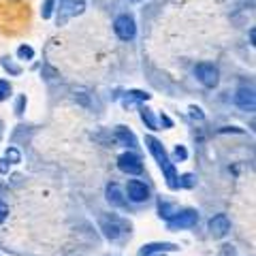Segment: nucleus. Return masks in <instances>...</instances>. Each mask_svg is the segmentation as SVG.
<instances>
[{"mask_svg": "<svg viewBox=\"0 0 256 256\" xmlns=\"http://www.w3.org/2000/svg\"><path fill=\"white\" fill-rule=\"evenodd\" d=\"M126 194H128V198H130L132 203H143V201H148L150 198V188L139 180H130L128 182V186H126Z\"/></svg>", "mask_w": 256, "mask_h": 256, "instance_id": "obj_6", "label": "nucleus"}, {"mask_svg": "<svg viewBox=\"0 0 256 256\" xmlns=\"http://www.w3.org/2000/svg\"><path fill=\"white\" fill-rule=\"evenodd\" d=\"M124 222L118 216H102L100 218V230L105 233L107 239H120L124 233Z\"/></svg>", "mask_w": 256, "mask_h": 256, "instance_id": "obj_3", "label": "nucleus"}, {"mask_svg": "<svg viewBox=\"0 0 256 256\" xmlns=\"http://www.w3.org/2000/svg\"><path fill=\"white\" fill-rule=\"evenodd\" d=\"M160 124H164L166 128H171V126H173V122H171V118H169V116H164V114H162V116H160Z\"/></svg>", "mask_w": 256, "mask_h": 256, "instance_id": "obj_26", "label": "nucleus"}, {"mask_svg": "<svg viewBox=\"0 0 256 256\" xmlns=\"http://www.w3.org/2000/svg\"><path fill=\"white\" fill-rule=\"evenodd\" d=\"M134 2H137V0H134Z\"/></svg>", "mask_w": 256, "mask_h": 256, "instance_id": "obj_29", "label": "nucleus"}, {"mask_svg": "<svg viewBox=\"0 0 256 256\" xmlns=\"http://www.w3.org/2000/svg\"><path fill=\"white\" fill-rule=\"evenodd\" d=\"M107 201L116 207H124L126 205V198H124V192L120 190L118 184H109L107 186Z\"/></svg>", "mask_w": 256, "mask_h": 256, "instance_id": "obj_10", "label": "nucleus"}, {"mask_svg": "<svg viewBox=\"0 0 256 256\" xmlns=\"http://www.w3.org/2000/svg\"><path fill=\"white\" fill-rule=\"evenodd\" d=\"M175 158H178V160H186L188 158V150L184 146H178V148H175Z\"/></svg>", "mask_w": 256, "mask_h": 256, "instance_id": "obj_22", "label": "nucleus"}, {"mask_svg": "<svg viewBox=\"0 0 256 256\" xmlns=\"http://www.w3.org/2000/svg\"><path fill=\"white\" fill-rule=\"evenodd\" d=\"M6 158L11 160V162H20L22 160V156H20V152L15 150V148H11V150H6Z\"/></svg>", "mask_w": 256, "mask_h": 256, "instance_id": "obj_20", "label": "nucleus"}, {"mask_svg": "<svg viewBox=\"0 0 256 256\" xmlns=\"http://www.w3.org/2000/svg\"><path fill=\"white\" fill-rule=\"evenodd\" d=\"M116 139L122 143V146H128V148H134V146H137V139H134V134L128 130L126 126H118V128H116Z\"/></svg>", "mask_w": 256, "mask_h": 256, "instance_id": "obj_11", "label": "nucleus"}, {"mask_svg": "<svg viewBox=\"0 0 256 256\" xmlns=\"http://www.w3.org/2000/svg\"><path fill=\"white\" fill-rule=\"evenodd\" d=\"M196 222H198V214L194 210H186V212H182V214L175 216V218L169 220V228H173V230L192 228V226H196Z\"/></svg>", "mask_w": 256, "mask_h": 256, "instance_id": "obj_5", "label": "nucleus"}, {"mask_svg": "<svg viewBox=\"0 0 256 256\" xmlns=\"http://www.w3.org/2000/svg\"><path fill=\"white\" fill-rule=\"evenodd\" d=\"M146 146H148V150L152 152V156L156 158V162L160 164V169H164V166L171 164V160H169V156H166L162 143H160L156 137H146Z\"/></svg>", "mask_w": 256, "mask_h": 256, "instance_id": "obj_7", "label": "nucleus"}, {"mask_svg": "<svg viewBox=\"0 0 256 256\" xmlns=\"http://www.w3.org/2000/svg\"><path fill=\"white\" fill-rule=\"evenodd\" d=\"M158 212H160V218H164V220H171V218H175V216L180 214L178 205H173V203H164V201H160Z\"/></svg>", "mask_w": 256, "mask_h": 256, "instance_id": "obj_12", "label": "nucleus"}, {"mask_svg": "<svg viewBox=\"0 0 256 256\" xmlns=\"http://www.w3.org/2000/svg\"><path fill=\"white\" fill-rule=\"evenodd\" d=\"M164 250H175V246L173 244H152L148 248H143V254L150 256V254H154V252H164Z\"/></svg>", "mask_w": 256, "mask_h": 256, "instance_id": "obj_13", "label": "nucleus"}, {"mask_svg": "<svg viewBox=\"0 0 256 256\" xmlns=\"http://www.w3.org/2000/svg\"><path fill=\"white\" fill-rule=\"evenodd\" d=\"M2 66H4L6 70H9L11 75H20V73H22V68L18 66V64H13V60H11V58H2Z\"/></svg>", "mask_w": 256, "mask_h": 256, "instance_id": "obj_16", "label": "nucleus"}, {"mask_svg": "<svg viewBox=\"0 0 256 256\" xmlns=\"http://www.w3.org/2000/svg\"><path fill=\"white\" fill-rule=\"evenodd\" d=\"M128 96H132V98H139V100H150V94H148V92H137V90H132V92H128Z\"/></svg>", "mask_w": 256, "mask_h": 256, "instance_id": "obj_24", "label": "nucleus"}, {"mask_svg": "<svg viewBox=\"0 0 256 256\" xmlns=\"http://www.w3.org/2000/svg\"><path fill=\"white\" fill-rule=\"evenodd\" d=\"M11 94V84L4 82V79H0V100H6Z\"/></svg>", "mask_w": 256, "mask_h": 256, "instance_id": "obj_19", "label": "nucleus"}, {"mask_svg": "<svg viewBox=\"0 0 256 256\" xmlns=\"http://www.w3.org/2000/svg\"><path fill=\"white\" fill-rule=\"evenodd\" d=\"M18 56H20V60H32L34 58V50L30 45H22L18 47Z\"/></svg>", "mask_w": 256, "mask_h": 256, "instance_id": "obj_15", "label": "nucleus"}, {"mask_svg": "<svg viewBox=\"0 0 256 256\" xmlns=\"http://www.w3.org/2000/svg\"><path fill=\"white\" fill-rule=\"evenodd\" d=\"M24 107H26V96H20L18 102H15V114H24Z\"/></svg>", "mask_w": 256, "mask_h": 256, "instance_id": "obj_23", "label": "nucleus"}, {"mask_svg": "<svg viewBox=\"0 0 256 256\" xmlns=\"http://www.w3.org/2000/svg\"><path fill=\"white\" fill-rule=\"evenodd\" d=\"M0 137H2V122H0Z\"/></svg>", "mask_w": 256, "mask_h": 256, "instance_id": "obj_28", "label": "nucleus"}, {"mask_svg": "<svg viewBox=\"0 0 256 256\" xmlns=\"http://www.w3.org/2000/svg\"><path fill=\"white\" fill-rule=\"evenodd\" d=\"M228 230H230V222L226 218V214H218V216H214V218L210 220V233H212V237L220 239V237L226 235Z\"/></svg>", "mask_w": 256, "mask_h": 256, "instance_id": "obj_8", "label": "nucleus"}, {"mask_svg": "<svg viewBox=\"0 0 256 256\" xmlns=\"http://www.w3.org/2000/svg\"><path fill=\"white\" fill-rule=\"evenodd\" d=\"M141 120L148 124L150 130H158V124H156V120H154V116H152L150 109H141Z\"/></svg>", "mask_w": 256, "mask_h": 256, "instance_id": "obj_14", "label": "nucleus"}, {"mask_svg": "<svg viewBox=\"0 0 256 256\" xmlns=\"http://www.w3.org/2000/svg\"><path fill=\"white\" fill-rule=\"evenodd\" d=\"M114 30H116V34L122 38V41H132L134 34H137V24H134V18L132 15H120V18H116L114 22Z\"/></svg>", "mask_w": 256, "mask_h": 256, "instance_id": "obj_1", "label": "nucleus"}, {"mask_svg": "<svg viewBox=\"0 0 256 256\" xmlns=\"http://www.w3.org/2000/svg\"><path fill=\"white\" fill-rule=\"evenodd\" d=\"M190 116L194 118V120H203L205 116H203V111L198 109V107H190Z\"/></svg>", "mask_w": 256, "mask_h": 256, "instance_id": "obj_25", "label": "nucleus"}, {"mask_svg": "<svg viewBox=\"0 0 256 256\" xmlns=\"http://www.w3.org/2000/svg\"><path fill=\"white\" fill-rule=\"evenodd\" d=\"M54 4H56V0H45V2H43V9H41L43 20H50V18H52V13H54Z\"/></svg>", "mask_w": 256, "mask_h": 256, "instance_id": "obj_17", "label": "nucleus"}, {"mask_svg": "<svg viewBox=\"0 0 256 256\" xmlns=\"http://www.w3.org/2000/svg\"><path fill=\"white\" fill-rule=\"evenodd\" d=\"M6 218H9V205L0 201V224H2Z\"/></svg>", "mask_w": 256, "mask_h": 256, "instance_id": "obj_21", "label": "nucleus"}, {"mask_svg": "<svg viewBox=\"0 0 256 256\" xmlns=\"http://www.w3.org/2000/svg\"><path fill=\"white\" fill-rule=\"evenodd\" d=\"M118 166L122 169L124 173L128 175H141L143 173V162L137 154H132V152H124L122 156L118 158Z\"/></svg>", "mask_w": 256, "mask_h": 256, "instance_id": "obj_4", "label": "nucleus"}, {"mask_svg": "<svg viewBox=\"0 0 256 256\" xmlns=\"http://www.w3.org/2000/svg\"><path fill=\"white\" fill-rule=\"evenodd\" d=\"M0 173H9V162H6V160H0Z\"/></svg>", "mask_w": 256, "mask_h": 256, "instance_id": "obj_27", "label": "nucleus"}, {"mask_svg": "<svg viewBox=\"0 0 256 256\" xmlns=\"http://www.w3.org/2000/svg\"><path fill=\"white\" fill-rule=\"evenodd\" d=\"M235 102L242 109H254V90L252 88H239L235 94Z\"/></svg>", "mask_w": 256, "mask_h": 256, "instance_id": "obj_9", "label": "nucleus"}, {"mask_svg": "<svg viewBox=\"0 0 256 256\" xmlns=\"http://www.w3.org/2000/svg\"><path fill=\"white\" fill-rule=\"evenodd\" d=\"M194 75L196 79L201 82L205 88H216L220 84V73H218V68L214 66V64L210 62H201V64H196L194 66Z\"/></svg>", "mask_w": 256, "mask_h": 256, "instance_id": "obj_2", "label": "nucleus"}, {"mask_svg": "<svg viewBox=\"0 0 256 256\" xmlns=\"http://www.w3.org/2000/svg\"><path fill=\"white\" fill-rule=\"evenodd\" d=\"M196 184V178L192 173H186V175H182L180 178V186H184V188H192Z\"/></svg>", "mask_w": 256, "mask_h": 256, "instance_id": "obj_18", "label": "nucleus"}]
</instances>
